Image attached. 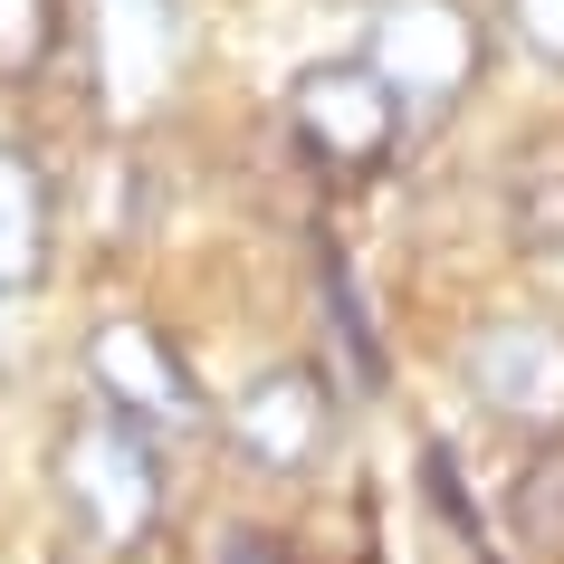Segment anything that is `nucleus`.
<instances>
[{"label":"nucleus","mask_w":564,"mask_h":564,"mask_svg":"<svg viewBox=\"0 0 564 564\" xmlns=\"http://www.w3.org/2000/svg\"><path fill=\"white\" fill-rule=\"evenodd\" d=\"M48 488H58L77 545H96V555H144L153 527H163V449H153L144 421L106 412V402H87L77 421H58V441H48Z\"/></svg>","instance_id":"nucleus-1"},{"label":"nucleus","mask_w":564,"mask_h":564,"mask_svg":"<svg viewBox=\"0 0 564 564\" xmlns=\"http://www.w3.org/2000/svg\"><path fill=\"white\" fill-rule=\"evenodd\" d=\"M412 124H441L469 106L478 67H488V30L469 0H373L364 10V48H355Z\"/></svg>","instance_id":"nucleus-2"},{"label":"nucleus","mask_w":564,"mask_h":564,"mask_svg":"<svg viewBox=\"0 0 564 564\" xmlns=\"http://www.w3.org/2000/svg\"><path fill=\"white\" fill-rule=\"evenodd\" d=\"M402 124H412L402 96L364 58H316L306 77H288V144L326 182H383L402 153Z\"/></svg>","instance_id":"nucleus-3"},{"label":"nucleus","mask_w":564,"mask_h":564,"mask_svg":"<svg viewBox=\"0 0 564 564\" xmlns=\"http://www.w3.org/2000/svg\"><path fill=\"white\" fill-rule=\"evenodd\" d=\"M77 48L106 116H153L192 58V10L182 0H77Z\"/></svg>","instance_id":"nucleus-4"},{"label":"nucleus","mask_w":564,"mask_h":564,"mask_svg":"<svg viewBox=\"0 0 564 564\" xmlns=\"http://www.w3.org/2000/svg\"><path fill=\"white\" fill-rule=\"evenodd\" d=\"M459 383L507 441H555L564 431V326L555 316H498L469 335Z\"/></svg>","instance_id":"nucleus-5"},{"label":"nucleus","mask_w":564,"mask_h":564,"mask_svg":"<svg viewBox=\"0 0 564 564\" xmlns=\"http://www.w3.org/2000/svg\"><path fill=\"white\" fill-rule=\"evenodd\" d=\"M220 431H230L239 469L259 478H306L316 459L335 449V392L316 364H268V373H249L239 383V402L220 412Z\"/></svg>","instance_id":"nucleus-6"},{"label":"nucleus","mask_w":564,"mask_h":564,"mask_svg":"<svg viewBox=\"0 0 564 564\" xmlns=\"http://www.w3.org/2000/svg\"><path fill=\"white\" fill-rule=\"evenodd\" d=\"M87 383L106 412L144 421V431H182V421H202V383H192V364L182 345L153 316H106L87 335Z\"/></svg>","instance_id":"nucleus-7"},{"label":"nucleus","mask_w":564,"mask_h":564,"mask_svg":"<svg viewBox=\"0 0 564 564\" xmlns=\"http://www.w3.org/2000/svg\"><path fill=\"white\" fill-rule=\"evenodd\" d=\"M48 220H58V192L39 173V153L0 134V288L10 297L48 278Z\"/></svg>","instance_id":"nucleus-8"},{"label":"nucleus","mask_w":564,"mask_h":564,"mask_svg":"<svg viewBox=\"0 0 564 564\" xmlns=\"http://www.w3.org/2000/svg\"><path fill=\"white\" fill-rule=\"evenodd\" d=\"M498 210H507V239L527 259H564V134H545V144H527L507 163Z\"/></svg>","instance_id":"nucleus-9"},{"label":"nucleus","mask_w":564,"mask_h":564,"mask_svg":"<svg viewBox=\"0 0 564 564\" xmlns=\"http://www.w3.org/2000/svg\"><path fill=\"white\" fill-rule=\"evenodd\" d=\"M421 498H431V564H498V545L478 535L469 488H459V459L441 441L421 449Z\"/></svg>","instance_id":"nucleus-10"},{"label":"nucleus","mask_w":564,"mask_h":564,"mask_svg":"<svg viewBox=\"0 0 564 564\" xmlns=\"http://www.w3.org/2000/svg\"><path fill=\"white\" fill-rule=\"evenodd\" d=\"M67 39V0H0V87H39Z\"/></svg>","instance_id":"nucleus-11"},{"label":"nucleus","mask_w":564,"mask_h":564,"mask_svg":"<svg viewBox=\"0 0 564 564\" xmlns=\"http://www.w3.org/2000/svg\"><path fill=\"white\" fill-rule=\"evenodd\" d=\"M507 30H517V48L545 67H564V0H507Z\"/></svg>","instance_id":"nucleus-12"},{"label":"nucleus","mask_w":564,"mask_h":564,"mask_svg":"<svg viewBox=\"0 0 564 564\" xmlns=\"http://www.w3.org/2000/svg\"><path fill=\"white\" fill-rule=\"evenodd\" d=\"M517 507H527V527L545 535V545H564V449H555V459H535V478H527V498H517Z\"/></svg>","instance_id":"nucleus-13"},{"label":"nucleus","mask_w":564,"mask_h":564,"mask_svg":"<svg viewBox=\"0 0 564 564\" xmlns=\"http://www.w3.org/2000/svg\"><path fill=\"white\" fill-rule=\"evenodd\" d=\"M210 564H297V545H288V535H268V527H230Z\"/></svg>","instance_id":"nucleus-14"},{"label":"nucleus","mask_w":564,"mask_h":564,"mask_svg":"<svg viewBox=\"0 0 564 564\" xmlns=\"http://www.w3.org/2000/svg\"><path fill=\"white\" fill-rule=\"evenodd\" d=\"M48 564H106V555H96V545H58Z\"/></svg>","instance_id":"nucleus-15"},{"label":"nucleus","mask_w":564,"mask_h":564,"mask_svg":"<svg viewBox=\"0 0 564 564\" xmlns=\"http://www.w3.org/2000/svg\"><path fill=\"white\" fill-rule=\"evenodd\" d=\"M326 10H373V0H326Z\"/></svg>","instance_id":"nucleus-16"},{"label":"nucleus","mask_w":564,"mask_h":564,"mask_svg":"<svg viewBox=\"0 0 564 564\" xmlns=\"http://www.w3.org/2000/svg\"><path fill=\"white\" fill-rule=\"evenodd\" d=\"M0 297H10V288H0Z\"/></svg>","instance_id":"nucleus-17"}]
</instances>
